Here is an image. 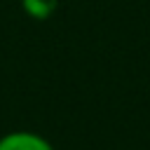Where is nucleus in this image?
<instances>
[{
  "mask_svg": "<svg viewBox=\"0 0 150 150\" xmlns=\"http://www.w3.org/2000/svg\"><path fill=\"white\" fill-rule=\"evenodd\" d=\"M21 5H23V9H26L28 16H33V19H47L54 12L56 0H21Z\"/></svg>",
  "mask_w": 150,
  "mask_h": 150,
  "instance_id": "f03ea898",
  "label": "nucleus"
},
{
  "mask_svg": "<svg viewBox=\"0 0 150 150\" xmlns=\"http://www.w3.org/2000/svg\"><path fill=\"white\" fill-rule=\"evenodd\" d=\"M0 150H54L47 138L33 131H9L0 136Z\"/></svg>",
  "mask_w": 150,
  "mask_h": 150,
  "instance_id": "f257e3e1",
  "label": "nucleus"
}]
</instances>
